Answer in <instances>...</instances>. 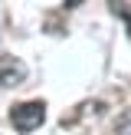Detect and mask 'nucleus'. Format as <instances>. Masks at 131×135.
<instances>
[{"label": "nucleus", "mask_w": 131, "mask_h": 135, "mask_svg": "<svg viewBox=\"0 0 131 135\" xmlns=\"http://www.w3.org/2000/svg\"><path fill=\"white\" fill-rule=\"evenodd\" d=\"M10 122L17 132L30 135L33 129H39V125L46 122V102H39V99H33V102H20L10 109Z\"/></svg>", "instance_id": "nucleus-1"}, {"label": "nucleus", "mask_w": 131, "mask_h": 135, "mask_svg": "<svg viewBox=\"0 0 131 135\" xmlns=\"http://www.w3.org/2000/svg\"><path fill=\"white\" fill-rule=\"evenodd\" d=\"M26 79V63L20 56L0 53V86H20Z\"/></svg>", "instance_id": "nucleus-2"}, {"label": "nucleus", "mask_w": 131, "mask_h": 135, "mask_svg": "<svg viewBox=\"0 0 131 135\" xmlns=\"http://www.w3.org/2000/svg\"><path fill=\"white\" fill-rule=\"evenodd\" d=\"M118 132H121V135H131V125H128V129H118Z\"/></svg>", "instance_id": "nucleus-3"}]
</instances>
